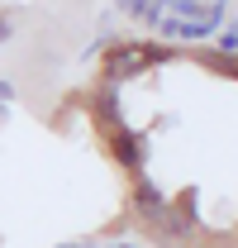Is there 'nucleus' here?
Segmentation results:
<instances>
[{
	"instance_id": "obj_1",
	"label": "nucleus",
	"mask_w": 238,
	"mask_h": 248,
	"mask_svg": "<svg viewBox=\"0 0 238 248\" xmlns=\"http://www.w3.org/2000/svg\"><path fill=\"white\" fill-rule=\"evenodd\" d=\"M143 67H148L143 43H119V48H110V53H105V81H110V86H119L124 77H138Z\"/></svg>"
},
{
	"instance_id": "obj_2",
	"label": "nucleus",
	"mask_w": 238,
	"mask_h": 248,
	"mask_svg": "<svg viewBox=\"0 0 238 248\" xmlns=\"http://www.w3.org/2000/svg\"><path fill=\"white\" fill-rule=\"evenodd\" d=\"M110 157H115L124 172H138V167L148 162V143H143V134H138V129H115V134H110Z\"/></svg>"
},
{
	"instance_id": "obj_3",
	"label": "nucleus",
	"mask_w": 238,
	"mask_h": 248,
	"mask_svg": "<svg viewBox=\"0 0 238 248\" xmlns=\"http://www.w3.org/2000/svg\"><path fill=\"white\" fill-rule=\"evenodd\" d=\"M129 205H134V215H138V219H148V224H152V219L162 215L172 201H167V191H162L157 182L138 177V182H134V191H129Z\"/></svg>"
},
{
	"instance_id": "obj_4",
	"label": "nucleus",
	"mask_w": 238,
	"mask_h": 248,
	"mask_svg": "<svg viewBox=\"0 0 238 248\" xmlns=\"http://www.w3.org/2000/svg\"><path fill=\"white\" fill-rule=\"evenodd\" d=\"M90 120L105 124L110 134H115V129H124V120H119V95H115V86H110V81L90 95Z\"/></svg>"
},
{
	"instance_id": "obj_5",
	"label": "nucleus",
	"mask_w": 238,
	"mask_h": 248,
	"mask_svg": "<svg viewBox=\"0 0 238 248\" xmlns=\"http://www.w3.org/2000/svg\"><path fill=\"white\" fill-rule=\"evenodd\" d=\"M15 38V10H0V43Z\"/></svg>"
},
{
	"instance_id": "obj_6",
	"label": "nucleus",
	"mask_w": 238,
	"mask_h": 248,
	"mask_svg": "<svg viewBox=\"0 0 238 248\" xmlns=\"http://www.w3.org/2000/svg\"><path fill=\"white\" fill-rule=\"evenodd\" d=\"M10 105H15V81H10V77H0V115H5Z\"/></svg>"
}]
</instances>
